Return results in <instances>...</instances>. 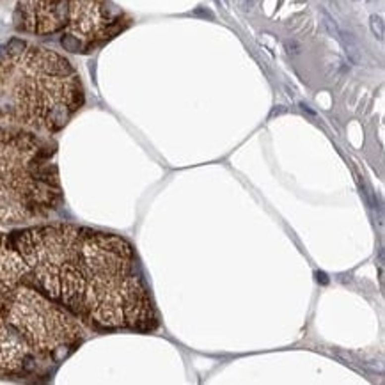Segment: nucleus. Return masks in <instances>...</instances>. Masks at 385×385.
I'll return each instance as SVG.
<instances>
[{
  "mask_svg": "<svg viewBox=\"0 0 385 385\" xmlns=\"http://www.w3.org/2000/svg\"><path fill=\"white\" fill-rule=\"evenodd\" d=\"M9 240L25 261L27 280L78 320L102 329L158 327L139 259L126 240L71 224L34 225Z\"/></svg>",
  "mask_w": 385,
  "mask_h": 385,
  "instance_id": "nucleus-1",
  "label": "nucleus"
},
{
  "mask_svg": "<svg viewBox=\"0 0 385 385\" xmlns=\"http://www.w3.org/2000/svg\"><path fill=\"white\" fill-rule=\"evenodd\" d=\"M84 100L80 76L60 54L16 38L0 47V119L54 133Z\"/></svg>",
  "mask_w": 385,
  "mask_h": 385,
  "instance_id": "nucleus-2",
  "label": "nucleus"
},
{
  "mask_svg": "<svg viewBox=\"0 0 385 385\" xmlns=\"http://www.w3.org/2000/svg\"><path fill=\"white\" fill-rule=\"evenodd\" d=\"M59 203V170L45 142L30 131L0 128V222L41 219Z\"/></svg>",
  "mask_w": 385,
  "mask_h": 385,
  "instance_id": "nucleus-3",
  "label": "nucleus"
},
{
  "mask_svg": "<svg viewBox=\"0 0 385 385\" xmlns=\"http://www.w3.org/2000/svg\"><path fill=\"white\" fill-rule=\"evenodd\" d=\"M23 32H60V45L73 54L89 52L124 27V14L109 0H23L14 13Z\"/></svg>",
  "mask_w": 385,
  "mask_h": 385,
  "instance_id": "nucleus-4",
  "label": "nucleus"
},
{
  "mask_svg": "<svg viewBox=\"0 0 385 385\" xmlns=\"http://www.w3.org/2000/svg\"><path fill=\"white\" fill-rule=\"evenodd\" d=\"M7 322L34 357L59 360L84 337L78 318L30 282L9 286Z\"/></svg>",
  "mask_w": 385,
  "mask_h": 385,
  "instance_id": "nucleus-5",
  "label": "nucleus"
},
{
  "mask_svg": "<svg viewBox=\"0 0 385 385\" xmlns=\"http://www.w3.org/2000/svg\"><path fill=\"white\" fill-rule=\"evenodd\" d=\"M14 282L0 280V371L20 373L36 359L7 322L9 286Z\"/></svg>",
  "mask_w": 385,
  "mask_h": 385,
  "instance_id": "nucleus-6",
  "label": "nucleus"
},
{
  "mask_svg": "<svg viewBox=\"0 0 385 385\" xmlns=\"http://www.w3.org/2000/svg\"><path fill=\"white\" fill-rule=\"evenodd\" d=\"M371 25H373V30H375V34H378V38H382V20L380 18L373 16Z\"/></svg>",
  "mask_w": 385,
  "mask_h": 385,
  "instance_id": "nucleus-7",
  "label": "nucleus"
}]
</instances>
